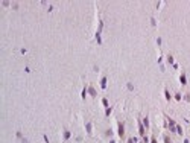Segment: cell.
<instances>
[{"mask_svg":"<svg viewBox=\"0 0 190 143\" xmlns=\"http://www.w3.org/2000/svg\"><path fill=\"white\" fill-rule=\"evenodd\" d=\"M88 91H90V95H91V96H96V91H94V88H93V87H90Z\"/></svg>","mask_w":190,"mask_h":143,"instance_id":"obj_4","label":"cell"},{"mask_svg":"<svg viewBox=\"0 0 190 143\" xmlns=\"http://www.w3.org/2000/svg\"><path fill=\"white\" fill-rule=\"evenodd\" d=\"M64 137H66V139H69V137H70V132H69V131H66V134H64Z\"/></svg>","mask_w":190,"mask_h":143,"instance_id":"obj_10","label":"cell"},{"mask_svg":"<svg viewBox=\"0 0 190 143\" xmlns=\"http://www.w3.org/2000/svg\"><path fill=\"white\" fill-rule=\"evenodd\" d=\"M119 135H120V137L122 139H123L125 137V126H123V123H122V122H119Z\"/></svg>","mask_w":190,"mask_h":143,"instance_id":"obj_1","label":"cell"},{"mask_svg":"<svg viewBox=\"0 0 190 143\" xmlns=\"http://www.w3.org/2000/svg\"><path fill=\"white\" fill-rule=\"evenodd\" d=\"M102 103H104L105 107H108V100H107V99H102Z\"/></svg>","mask_w":190,"mask_h":143,"instance_id":"obj_9","label":"cell"},{"mask_svg":"<svg viewBox=\"0 0 190 143\" xmlns=\"http://www.w3.org/2000/svg\"><path fill=\"white\" fill-rule=\"evenodd\" d=\"M179 81H181V84H182V85L186 84V76H184V75H181V76H179Z\"/></svg>","mask_w":190,"mask_h":143,"instance_id":"obj_3","label":"cell"},{"mask_svg":"<svg viewBox=\"0 0 190 143\" xmlns=\"http://www.w3.org/2000/svg\"><path fill=\"white\" fill-rule=\"evenodd\" d=\"M164 95H166V99L167 100H170V93L167 91V90H164Z\"/></svg>","mask_w":190,"mask_h":143,"instance_id":"obj_7","label":"cell"},{"mask_svg":"<svg viewBox=\"0 0 190 143\" xmlns=\"http://www.w3.org/2000/svg\"><path fill=\"white\" fill-rule=\"evenodd\" d=\"M164 143H170V139L167 135H164Z\"/></svg>","mask_w":190,"mask_h":143,"instance_id":"obj_8","label":"cell"},{"mask_svg":"<svg viewBox=\"0 0 190 143\" xmlns=\"http://www.w3.org/2000/svg\"><path fill=\"white\" fill-rule=\"evenodd\" d=\"M137 123H138V132H140V135L144 137V132H146V131H144V125L141 123V120H137Z\"/></svg>","mask_w":190,"mask_h":143,"instance_id":"obj_2","label":"cell"},{"mask_svg":"<svg viewBox=\"0 0 190 143\" xmlns=\"http://www.w3.org/2000/svg\"><path fill=\"white\" fill-rule=\"evenodd\" d=\"M151 143H157V139H155V137H152V139H151Z\"/></svg>","mask_w":190,"mask_h":143,"instance_id":"obj_11","label":"cell"},{"mask_svg":"<svg viewBox=\"0 0 190 143\" xmlns=\"http://www.w3.org/2000/svg\"><path fill=\"white\" fill-rule=\"evenodd\" d=\"M176 132H178V134H182V128L179 125H176Z\"/></svg>","mask_w":190,"mask_h":143,"instance_id":"obj_5","label":"cell"},{"mask_svg":"<svg viewBox=\"0 0 190 143\" xmlns=\"http://www.w3.org/2000/svg\"><path fill=\"white\" fill-rule=\"evenodd\" d=\"M128 143H134V140H132V139H129V140H128Z\"/></svg>","mask_w":190,"mask_h":143,"instance_id":"obj_12","label":"cell"},{"mask_svg":"<svg viewBox=\"0 0 190 143\" xmlns=\"http://www.w3.org/2000/svg\"><path fill=\"white\" fill-rule=\"evenodd\" d=\"M143 125L146 126V128H147V126H149V119H147V117H146V119L143 120Z\"/></svg>","mask_w":190,"mask_h":143,"instance_id":"obj_6","label":"cell"}]
</instances>
